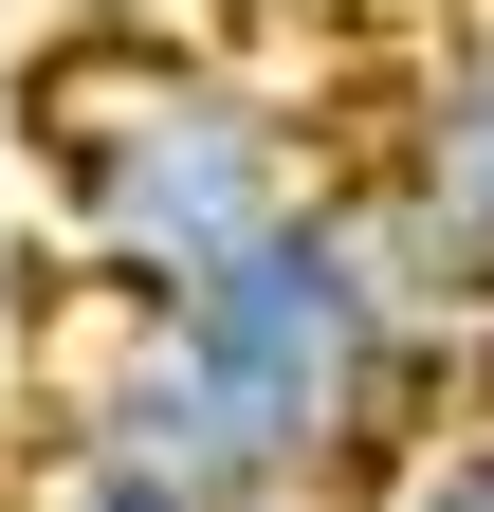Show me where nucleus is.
Returning <instances> with one entry per match:
<instances>
[{
	"instance_id": "1",
	"label": "nucleus",
	"mask_w": 494,
	"mask_h": 512,
	"mask_svg": "<svg viewBox=\"0 0 494 512\" xmlns=\"http://www.w3.org/2000/svg\"><path fill=\"white\" fill-rule=\"evenodd\" d=\"M458 403H476L458 311L403 275V238L348 183H312L275 238H238L220 275H183L147 311H110L37 256V439L19 458L165 476L220 512H366L385 458Z\"/></svg>"
},
{
	"instance_id": "2",
	"label": "nucleus",
	"mask_w": 494,
	"mask_h": 512,
	"mask_svg": "<svg viewBox=\"0 0 494 512\" xmlns=\"http://www.w3.org/2000/svg\"><path fill=\"white\" fill-rule=\"evenodd\" d=\"M19 165L55 202V275L147 311L183 275H220L238 238H275L330 183V128L275 74H238L220 37L147 19V0H74L19 55Z\"/></svg>"
},
{
	"instance_id": "3",
	"label": "nucleus",
	"mask_w": 494,
	"mask_h": 512,
	"mask_svg": "<svg viewBox=\"0 0 494 512\" xmlns=\"http://www.w3.org/2000/svg\"><path fill=\"white\" fill-rule=\"evenodd\" d=\"M330 183L403 238V275L440 311H476V275H494V0H458L421 37V74L330 147Z\"/></svg>"
},
{
	"instance_id": "4",
	"label": "nucleus",
	"mask_w": 494,
	"mask_h": 512,
	"mask_svg": "<svg viewBox=\"0 0 494 512\" xmlns=\"http://www.w3.org/2000/svg\"><path fill=\"white\" fill-rule=\"evenodd\" d=\"M366 512H494V403L421 421L403 458H385V494H366Z\"/></svg>"
},
{
	"instance_id": "5",
	"label": "nucleus",
	"mask_w": 494,
	"mask_h": 512,
	"mask_svg": "<svg viewBox=\"0 0 494 512\" xmlns=\"http://www.w3.org/2000/svg\"><path fill=\"white\" fill-rule=\"evenodd\" d=\"M0 512H220V494H165V476H74V458H19Z\"/></svg>"
},
{
	"instance_id": "6",
	"label": "nucleus",
	"mask_w": 494,
	"mask_h": 512,
	"mask_svg": "<svg viewBox=\"0 0 494 512\" xmlns=\"http://www.w3.org/2000/svg\"><path fill=\"white\" fill-rule=\"evenodd\" d=\"M458 348H476V403H494V275H476V311H458Z\"/></svg>"
}]
</instances>
